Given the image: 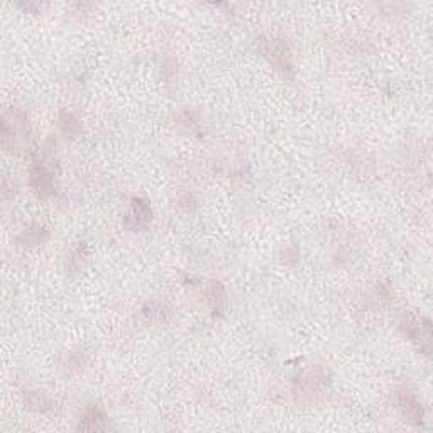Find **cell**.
Segmentation results:
<instances>
[{
	"label": "cell",
	"mask_w": 433,
	"mask_h": 433,
	"mask_svg": "<svg viewBox=\"0 0 433 433\" xmlns=\"http://www.w3.org/2000/svg\"><path fill=\"white\" fill-rule=\"evenodd\" d=\"M176 125L186 136H201V120L197 112L183 111L176 117Z\"/></svg>",
	"instance_id": "9a60e30c"
},
{
	"label": "cell",
	"mask_w": 433,
	"mask_h": 433,
	"mask_svg": "<svg viewBox=\"0 0 433 433\" xmlns=\"http://www.w3.org/2000/svg\"><path fill=\"white\" fill-rule=\"evenodd\" d=\"M19 7H21V9H24L26 12H34V14H38V10H39L38 3H32V2L19 3Z\"/></svg>",
	"instance_id": "44dd1931"
},
{
	"label": "cell",
	"mask_w": 433,
	"mask_h": 433,
	"mask_svg": "<svg viewBox=\"0 0 433 433\" xmlns=\"http://www.w3.org/2000/svg\"><path fill=\"white\" fill-rule=\"evenodd\" d=\"M163 76L166 83H171L178 76V62L173 56H166L163 59Z\"/></svg>",
	"instance_id": "ac0fdd59"
},
{
	"label": "cell",
	"mask_w": 433,
	"mask_h": 433,
	"mask_svg": "<svg viewBox=\"0 0 433 433\" xmlns=\"http://www.w3.org/2000/svg\"><path fill=\"white\" fill-rule=\"evenodd\" d=\"M50 239V229L44 227L41 224H32L31 227L22 230L17 237H15V244L19 248H38Z\"/></svg>",
	"instance_id": "7c38bea8"
},
{
	"label": "cell",
	"mask_w": 433,
	"mask_h": 433,
	"mask_svg": "<svg viewBox=\"0 0 433 433\" xmlns=\"http://www.w3.org/2000/svg\"><path fill=\"white\" fill-rule=\"evenodd\" d=\"M151 205H149L144 198H134L124 217V227L127 229L129 232H139V230L148 227V225L151 224Z\"/></svg>",
	"instance_id": "52a82bcc"
},
{
	"label": "cell",
	"mask_w": 433,
	"mask_h": 433,
	"mask_svg": "<svg viewBox=\"0 0 433 433\" xmlns=\"http://www.w3.org/2000/svg\"><path fill=\"white\" fill-rule=\"evenodd\" d=\"M78 430L83 432H104L107 430V415L99 404L85 408L82 418H80Z\"/></svg>",
	"instance_id": "30bf717a"
},
{
	"label": "cell",
	"mask_w": 433,
	"mask_h": 433,
	"mask_svg": "<svg viewBox=\"0 0 433 433\" xmlns=\"http://www.w3.org/2000/svg\"><path fill=\"white\" fill-rule=\"evenodd\" d=\"M88 361H90V354L83 349H76L64 354L62 366L64 367V371H66L68 374H76V372L85 369Z\"/></svg>",
	"instance_id": "2e32d148"
},
{
	"label": "cell",
	"mask_w": 433,
	"mask_h": 433,
	"mask_svg": "<svg viewBox=\"0 0 433 433\" xmlns=\"http://www.w3.org/2000/svg\"><path fill=\"white\" fill-rule=\"evenodd\" d=\"M398 327L408 341H411L423 354L430 355L432 352V323L430 320L415 313L411 310H404L398 320Z\"/></svg>",
	"instance_id": "277c9868"
},
{
	"label": "cell",
	"mask_w": 433,
	"mask_h": 433,
	"mask_svg": "<svg viewBox=\"0 0 433 433\" xmlns=\"http://www.w3.org/2000/svg\"><path fill=\"white\" fill-rule=\"evenodd\" d=\"M59 131L64 137L75 139V137L82 134V124L71 112L62 111V114H59Z\"/></svg>",
	"instance_id": "e0dca14e"
},
{
	"label": "cell",
	"mask_w": 433,
	"mask_h": 433,
	"mask_svg": "<svg viewBox=\"0 0 433 433\" xmlns=\"http://www.w3.org/2000/svg\"><path fill=\"white\" fill-rule=\"evenodd\" d=\"M330 372L317 364V366L305 367L294 376L293 395L298 402L313 403L325 396V392L330 390Z\"/></svg>",
	"instance_id": "6da1fadb"
},
{
	"label": "cell",
	"mask_w": 433,
	"mask_h": 433,
	"mask_svg": "<svg viewBox=\"0 0 433 433\" xmlns=\"http://www.w3.org/2000/svg\"><path fill=\"white\" fill-rule=\"evenodd\" d=\"M205 301L215 317H224L229 310V297L225 286L220 281H208L205 286Z\"/></svg>",
	"instance_id": "ba28073f"
},
{
	"label": "cell",
	"mask_w": 433,
	"mask_h": 433,
	"mask_svg": "<svg viewBox=\"0 0 433 433\" xmlns=\"http://www.w3.org/2000/svg\"><path fill=\"white\" fill-rule=\"evenodd\" d=\"M396 404H398V410L402 413L403 420L408 425L413 427H420L425 422V408L422 402L418 399L415 391H411L408 386L398 388L395 392Z\"/></svg>",
	"instance_id": "8992f818"
},
{
	"label": "cell",
	"mask_w": 433,
	"mask_h": 433,
	"mask_svg": "<svg viewBox=\"0 0 433 433\" xmlns=\"http://www.w3.org/2000/svg\"><path fill=\"white\" fill-rule=\"evenodd\" d=\"M29 185L39 198H51L56 192L55 163L48 155L39 156L31 168Z\"/></svg>",
	"instance_id": "5b68a950"
},
{
	"label": "cell",
	"mask_w": 433,
	"mask_h": 433,
	"mask_svg": "<svg viewBox=\"0 0 433 433\" xmlns=\"http://www.w3.org/2000/svg\"><path fill=\"white\" fill-rule=\"evenodd\" d=\"M283 257H285V262H290V259H293V262H297L298 261V249L297 248L285 249V253H283Z\"/></svg>",
	"instance_id": "ffe728a7"
},
{
	"label": "cell",
	"mask_w": 433,
	"mask_h": 433,
	"mask_svg": "<svg viewBox=\"0 0 433 433\" xmlns=\"http://www.w3.org/2000/svg\"><path fill=\"white\" fill-rule=\"evenodd\" d=\"M143 317L145 322L157 323V325H164L173 318V308L166 299L155 298L145 301L143 306Z\"/></svg>",
	"instance_id": "9c48e42d"
},
{
	"label": "cell",
	"mask_w": 433,
	"mask_h": 433,
	"mask_svg": "<svg viewBox=\"0 0 433 433\" xmlns=\"http://www.w3.org/2000/svg\"><path fill=\"white\" fill-rule=\"evenodd\" d=\"M257 50L262 58L268 62L274 70L281 73L285 78H294V66L291 62V51L285 39L273 34H264L257 39Z\"/></svg>",
	"instance_id": "3957f363"
},
{
	"label": "cell",
	"mask_w": 433,
	"mask_h": 433,
	"mask_svg": "<svg viewBox=\"0 0 433 433\" xmlns=\"http://www.w3.org/2000/svg\"><path fill=\"white\" fill-rule=\"evenodd\" d=\"M178 206L186 213H195L198 210V200L193 193H185L178 198Z\"/></svg>",
	"instance_id": "d6986e66"
},
{
	"label": "cell",
	"mask_w": 433,
	"mask_h": 433,
	"mask_svg": "<svg viewBox=\"0 0 433 433\" xmlns=\"http://www.w3.org/2000/svg\"><path fill=\"white\" fill-rule=\"evenodd\" d=\"M88 262V244L87 242H76L73 248L68 250L66 261H64V269L68 276H76L85 269Z\"/></svg>",
	"instance_id": "8fae6325"
},
{
	"label": "cell",
	"mask_w": 433,
	"mask_h": 433,
	"mask_svg": "<svg viewBox=\"0 0 433 433\" xmlns=\"http://www.w3.org/2000/svg\"><path fill=\"white\" fill-rule=\"evenodd\" d=\"M366 306L372 310H381L384 306H388L392 301V290L388 283H376L372 286L369 293H367Z\"/></svg>",
	"instance_id": "4fadbf2b"
},
{
	"label": "cell",
	"mask_w": 433,
	"mask_h": 433,
	"mask_svg": "<svg viewBox=\"0 0 433 433\" xmlns=\"http://www.w3.org/2000/svg\"><path fill=\"white\" fill-rule=\"evenodd\" d=\"M24 403L29 410L36 413H51L56 410V403L51 402L50 396L43 391H26L24 392Z\"/></svg>",
	"instance_id": "5bb4252c"
},
{
	"label": "cell",
	"mask_w": 433,
	"mask_h": 433,
	"mask_svg": "<svg viewBox=\"0 0 433 433\" xmlns=\"http://www.w3.org/2000/svg\"><path fill=\"white\" fill-rule=\"evenodd\" d=\"M29 119L19 107H9L2 114V145L7 151H21L29 143Z\"/></svg>",
	"instance_id": "7a4b0ae2"
}]
</instances>
